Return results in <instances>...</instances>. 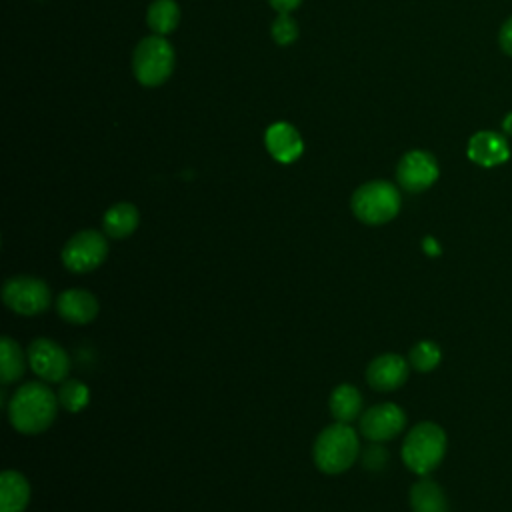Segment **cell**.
<instances>
[{
    "label": "cell",
    "mask_w": 512,
    "mask_h": 512,
    "mask_svg": "<svg viewBox=\"0 0 512 512\" xmlns=\"http://www.w3.org/2000/svg\"><path fill=\"white\" fill-rule=\"evenodd\" d=\"M26 356L32 372L44 382H62L70 372V358L66 350L50 338L32 340Z\"/></svg>",
    "instance_id": "obj_8"
},
{
    "label": "cell",
    "mask_w": 512,
    "mask_h": 512,
    "mask_svg": "<svg viewBox=\"0 0 512 512\" xmlns=\"http://www.w3.org/2000/svg\"><path fill=\"white\" fill-rule=\"evenodd\" d=\"M510 156L508 144L500 134L478 132L468 142V158L480 166H498Z\"/></svg>",
    "instance_id": "obj_14"
},
{
    "label": "cell",
    "mask_w": 512,
    "mask_h": 512,
    "mask_svg": "<svg viewBox=\"0 0 512 512\" xmlns=\"http://www.w3.org/2000/svg\"><path fill=\"white\" fill-rule=\"evenodd\" d=\"M504 130H506L508 134H512V112L504 118Z\"/></svg>",
    "instance_id": "obj_28"
},
{
    "label": "cell",
    "mask_w": 512,
    "mask_h": 512,
    "mask_svg": "<svg viewBox=\"0 0 512 512\" xmlns=\"http://www.w3.org/2000/svg\"><path fill=\"white\" fill-rule=\"evenodd\" d=\"M26 360H28V356H24L18 342L12 340L10 336H2V340H0V380L4 386L12 384L24 376Z\"/></svg>",
    "instance_id": "obj_19"
},
{
    "label": "cell",
    "mask_w": 512,
    "mask_h": 512,
    "mask_svg": "<svg viewBox=\"0 0 512 512\" xmlns=\"http://www.w3.org/2000/svg\"><path fill=\"white\" fill-rule=\"evenodd\" d=\"M268 2H270V6H272L274 10H278L280 14H288L290 10L298 8V4H300L302 0H268Z\"/></svg>",
    "instance_id": "obj_26"
},
{
    "label": "cell",
    "mask_w": 512,
    "mask_h": 512,
    "mask_svg": "<svg viewBox=\"0 0 512 512\" xmlns=\"http://www.w3.org/2000/svg\"><path fill=\"white\" fill-rule=\"evenodd\" d=\"M134 76L142 86H160L174 70V50L164 36H146L132 58Z\"/></svg>",
    "instance_id": "obj_5"
},
{
    "label": "cell",
    "mask_w": 512,
    "mask_h": 512,
    "mask_svg": "<svg viewBox=\"0 0 512 512\" xmlns=\"http://www.w3.org/2000/svg\"><path fill=\"white\" fill-rule=\"evenodd\" d=\"M148 26L158 34H170L180 20V8L174 0H154L148 8Z\"/></svg>",
    "instance_id": "obj_20"
},
{
    "label": "cell",
    "mask_w": 512,
    "mask_h": 512,
    "mask_svg": "<svg viewBox=\"0 0 512 512\" xmlns=\"http://www.w3.org/2000/svg\"><path fill=\"white\" fill-rule=\"evenodd\" d=\"M58 404V394L44 382H26L8 402L10 424L22 434H40L52 426Z\"/></svg>",
    "instance_id": "obj_1"
},
{
    "label": "cell",
    "mask_w": 512,
    "mask_h": 512,
    "mask_svg": "<svg viewBox=\"0 0 512 512\" xmlns=\"http://www.w3.org/2000/svg\"><path fill=\"white\" fill-rule=\"evenodd\" d=\"M138 222V208L130 202H118L106 210L102 226L110 238H126L138 228Z\"/></svg>",
    "instance_id": "obj_16"
},
{
    "label": "cell",
    "mask_w": 512,
    "mask_h": 512,
    "mask_svg": "<svg viewBox=\"0 0 512 512\" xmlns=\"http://www.w3.org/2000/svg\"><path fill=\"white\" fill-rule=\"evenodd\" d=\"M422 246H424L426 254H430V256H436V254H440V246H438V242H436L434 238H424Z\"/></svg>",
    "instance_id": "obj_27"
},
{
    "label": "cell",
    "mask_w": 512,
    "mask_h": 512,
    "mask_svg": "<svg viewBox=\"0 0 512 512\" xmlns=\"http://www.w3.org/2000/svg\"><path fill=\"white\" fill-rule=\"evenodd\" d=\"M406 426L404 410L394 402H384L368 408L360 416V432L372 442H386L396 438Z\"/></svg>",
    "instance_id": "obj_9"
},
{
    "label": "cell",
    "mask_w": 512,
    "mask_h": 512,
    "mask_svg": "<svg viewBox=\"0 0 512 512\" xmlns=\"http://www.w3.org/2000/svg\"><path fill=\"white\" fill-rule=\"evenodd\" d=\"M56 310L60 318L70 324H88L98 316V300L92 292L84 288H70L60 292L56 298Z\"/></svg>",
    "instance_id": "obj_12"
},
{
    "label": "cell",
    "mask_w": 512,
    "mask_h": 512,
    "mask_svg": "<svg viewBox=\"0 0 512 512\" xmlns=\"http://www.w3.org/2000/svg\"><path fill=\"white\" fill-rule=\"evenodd\" d=\"M500 46L506 54L512 56V18H508L500 30Z\"/></svg>",
    "instance_id": "obj_25"
},
{
    "label": "cell",
    "mask_w": 512,
    "mask_h": 512,
    "mask_svg": "<svg viewBox=\"0 0 512 512\" xmlns=\"http://www.w3.org/2000/svg\"><path fill=\"white\" fill-rule=\"evenodd\" d=\"M58 402L68 412H80L90 402V390L80 380H74V378L64 380L58 390Z\"/></svg>",
    "instance_id": "obj_21"
},
{
    "label": "cell",
    "mask_w": 512,
    "mask_h": 512,
    "mask_svg": "<svg viewBox=\"0 0 512 512\" xmlns=\"http://www.w3.org/2000/svg\"><path fill=\"white\" fill-rule=\"evenodd\" d=\"M360 442L356 430L348 422H334L326 426L314 442V464L324 474H342L358 458Z\"/></svg>",
    "instance_id": "obj_2"
},
{
    "label": "cell",
    "mask_w": 512,
    "mask_h": 512,
    "mask_svg": "<svg viewBox=\"0 0 512 512\" xmlns=\"http://www.w3.org/2000/svg\"><path fill=\"white\" fill-rule=\"evenodd\" d=\"M378 444L380 442H374V446H370L364 452V466L370 468V470H380L388 460V452L384 448H380Z\"/></svg>",
    "instance_id": "obj_24"
},
{
    "label": "cell",
    "mask_w": 512,
    "mask_h": 512,
    "mask_svg": "<svg viewBox=\"0 0 512 512\" xmlns=\"http://www.w3.org/2000/svg\"><path fill=\"white\" fill-rule=\"evenodd\" d=\"M350 206L360 222L386 224L400 212V192L386 180H372L356 188Z\"/></svg>",
    "instance_id": "obj_4"
},
{
    "label": "cell",
    "mask_w": 512,
    "mask_h": 512,
    "mask_svg": "<svg viewBox=\"0 0 512 512\" xmlns=\"http://www.w3.org/2000/svg\"><path fill=\"white\" fill-rule=\"evenodd\" d=\"M108 256V240L102 232L80 230L62 248V264L74 274L96 270Z\"/></svg>",
    "instance_id": "obj_6"
},
{
    "label": "cell",
    "mask_w": 512,
    "mask_h": 512,
    "mask_svg": "<svg viewBox=\"0 0 512 512\" xmlns=\"http://www.w3.org/2000/svg\"><path fill=\"white\" fill-rule=\"evenodd\" d=\"M408 362L398 354H380L366 368V382L378 392H392L408 380Z\"/></svg>",
    "instance_id": "obj_11"
},
{
    "label": "cell",
    "mask_w": 512,
    "mask_h": 512,
    "mask_svg": "<svg viewBox=\"0 0 512 512\" xmlns=\"http://www.w3.org/2000/svg\"><path fill=\"white\" fill-rule=\"evenodd\" d=\"M396 178L404 190L422 192L436 182L438 164L432 154L424 150H412L400 158Z\"/></svg>",
    "instance_id": "obj_10"
},
{
    "label": "cell",
    "mask_w": 512,
    "mask_h": 512,
    "mask_svg": "<svg viewBox=\"0 0 512 512\" xmlns=\"http://www.w3.org/2000/svg\"><path fill=\"white\" fill-rule=\"evenodd\" d=\"M272 36L278 44H292L298 38V26L288 14H280L272 24Z\"/></svg>",
    "instance_id": "obj_23"
},
{
    "label": "cell",
    "mask_w": 512,
    "mask_h": 512,
    "mask_svg": "<svg viewBox=\"0 0 512 512\" xmlns=\"http://www.w3.org/2000/svg\"><path fill=\"white\" fill-rule=\"evenodd\" d=\"M264 142H266V148L272 154V158L282 164H290V162L298 160L304 150V142H302L298 130L288 122H276V124L268 126Z\"/></svg>",
    "instance_id": "obj_13"
},
{
    "label": "cell",
    "mask_w": 512,
    "mask_h": 512,
    "mask_svg": "<svg viewBox=\"0 0 512 512\" xmlns=\"http://www.w3.org/2000/svg\"><path fill=\"white\" fill-rule=\"evenodd\" d=\"M440 358H442V352H440L438 344L432 340H422V342L414 344L410 350V356H408L410 366L416 368L418 372L434 370L440 364Z\"/></svg>",
    "instance_id": "obj_22"
},
{
    "label": "cell",
    "mask_w": 512,
    "mask_h": 512,
    "mask_svg": "<svg viewBox=\"0 0 512 512\" xmlns=\"http://www.w3.org/2000/svg\"><path fill=\"white\" fill-rule=\"evenodd\" d=\"M30 500V484L16 470L0 474V512H24Z\"/></svg>",
    "instance_id": "obj_15"
},
{
    "label": "cell",
    "mask_w": 512,
    "mask_h": 512,
    "mask_svg": "<svg viewBox=\"0 0 512 512\" xmlns=\"http://www.w3.org/2000/svg\"><path fill=\"white\" fill-rule=\"evenodd\" d=\"M4 304L22 316L42 314L50 304V288L36 276H12L2 286Z\"/></svg>",
    "instance_id": "obj_7"
},
{
    "label": "cell",
    "mask_w": 512,
    "mask_h": 512,
    "mask_svg": "<svg viewBox=\"0 0 512 512\" xmlns=\"http://www.w3.org/2000/svg\"><path fill=\"white\" fill-rule=\"evenodd\" d=\"M328 406L336 422H352L362 412V394L352 384H340L332 390Z\"/></svg>",
    "instance_id": "obj_18"
},
{
    "label": "cell",
    "mask_w": 512,
    "mask_h": 512,
    "mask_svg": "<svg viewBox=\"0 0 512 512\" xmlns=\"http://www.w3.org/2000/svg\"><path fill=\"white\" fill-rule=\"evenodd\" d=\"M410 506L412 512H448L446 494L430 478H422L410 488Z\"/></svg>",
    "instance_id": "obj_17"
},
{
    "label": "cell",
    "mask_w": 512,
    "mask_h": 512,
    "mask_svg": "<svg viewBox=\"0 0 512 512\" xmlns=\"http://www.w3.org/2000/svg\"><path fill=\"white\" fill-rule=\"evenodd\" d=\"M446 454V434L434 422L416 424L402 442V460L418 476L432 472Z\"/></svg>",
    "instance_id": "obj_3"
}]
</instances>
